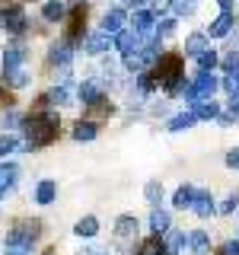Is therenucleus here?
I'll use <instances>...</instances> for the list:
<instances>
[{
  "label": "nucleus",
  "mask_w": 239,
  "mask_h": 255,
  "mask_svg": "<svg viewBox=\"0 0 239 255\" xmlns=\"http://www.w3.org/2000/svg\"><path fill=\"white\" fill-rule=\"evenodd\" d=\"M134 45H137V32H134V29H121V32H118V38H115V48L124 54V58L134 51Z\"/></svg>",
  "instance_id": "nucleus-12"
},
{
  "label": "nucleus",
  "mask_w": 239,
  "mask_h": 255,
  "mask_svg": "<svg viewBox=\"0 0 239 255\" xmlns=\"http://www.w3.org/2000/svg\"><path fill=\"white\" fill-rule=\"evenodd\" d=\"M86 255H102V252H96V249H93V252H86Z\"/></svg>",
  "instance_id": "nucleus-44"
},
{
  "label": "nucleus",
  "mask_w": 239,
  "mask_h": 255,
  "mask_svg": "<svg viewBox=\"0 0 239 255\" xmlns=\"http://www.w3.org/2000/svg\"><path fill=\"white\" fill-rule=\"evenodd\" d=\"M35 230H38V223H19V227H13L10 236H6V246H10V249H26V252H32Z\"/></svg>",
  "instance_id": "nucleus-3"
},
{
  "label": "nucleus",
  "mask_w": 239,
  "mask_h": 255,
  "mask_svg": "<svg viewBox=\"0 0 239 255\" xmlns=\"http://www.w3.org/2000/svg\"><path fill=\"white\" fill-rule=\"evenodd\" d=\"M143 195H147V201H150V204H156L159 198H163V185H159V182H150V185L143 188Z\"/></svg>",
  "instance_id": "nucleus-32"
},
{
  "label": "nucleus",
  "mask_w": 239,
  "mask_h": 255,
  "mask_svg": "<svg viewBox=\"0 0 239 255\" xmlns=\"http://www.w3.org/2000/svg\"><path fill=\"white\" fill-rule=\"evenodd\" d=\"M83 51H86V54H102V51H109V35H102V32H99V35H90V38L83 42Z\"/></svg>",
  "instance_id": "nucleus-16"
},
{
  "label": "nucleus",
  "mask_w": 239,
  "mask_h": 255,
  "mask_svg": "<svg viewBox=\"0 0 239 255\" xmlns=\"http://www.w3.org/2000/svg\"><path fill=\"white\" fill-rule=\"evenodd\" d=\"M115 233H118V243L124 246L127 239L137 233V220H134V217H118V220H115Z\"/></svg>",
  "instance_id": "nucleus-11"
},
{
  "label": "nucleus",
  "mask_w": 239,
  "mask_h": 255,
  "mask_svg": "<svg viewBox=\"0 0 239 255\" xmlns=\"http://www.w3.org/2000/svg\"><path fill=\"white\" fill-rule=\"evenodd\" d=\"M230 118H239V96L230 99Z\"/></svg>",
  "instance_id": "nucleus-40"
},
{
  "label": "nucleus",
  "mask_w": 239,
  "mask_h": 255,
  "mask_svg": "<svg viewBox=\"0 0 239 255\" xmlns=\"http://www.w3.org/2000/svg\"><path fill=\"white\" fill-rule=\"evenodd\" d=\"M191 198H195V188H191V185H182V188L172 195V201H175V207H188Z\"/></svg>",
  "instance_id": "nucleus-29"
},
{
  "label": "nucleus",
  "mask_w": 239,
  "mask_h": 255,
  "mask_svg": "<svg viewBox=\"0 0 239 255\" xmlns=\"http://www.w3.org/2000/svg\"><path fill=\"white\" fill-rule=\"evenodd\" d=\"M185 243L191 246V252L204 255V252H207V246H211V239H207L204 230H191V233H185Z\"/></svg>",
  "instance_id": "nucleus-14"
},
{
  "label": "nucleus",
  "mask_w": 239,
  "mask_h": 255,
  "mask_svg": "<svg viewBox=\"0 0 239 255\" xmlns=\"http://www.w3.org/2000/svg\"><path fill=\"white\" fill-rule=\"evenodd\" d=\"M54 134H58V115L54 112H35L32 118H26V150L51 143Z\"/></svg>",
  "instance_id": "nucleus-1"
},
{
  "label": "nucleus",
  "mask_w": 239,
  "mask_h": 255,
  "mask_svg": "<svg viewBox=\"0 0 239 255\" xmlns=\"http://www.w3.org/2000/svg\"><path fill=\"white\" fill-rule=\"evenodd\" d=\"M195 6H198V0H175V13H182V16L195 13Z\"/></svg>",
  "instance_id": "nucleus-34"
},
{
  "label": "nucleus",
  "mask_w": 239,
  "mask_h": 255,
  "mask_svg": "<svg viewBox=\"0 0 239 255\" xmlns=\"http://www.w3.org/2000/svg\"><path fill=\"white\" fill-rule=\"evenodd\" d=\"M191 115H195V118H217V115H220V106H217L214 99L195 102V109H191Z\"/></svg>",
  "instance_id": "nucleus-15"
},
{
  "label": "nucleus",
  "mask_w": 239,
  "mask_h": 255,
  "mask_svg": "<svg viewBox=\"0 0 239 255\" xmlns=\"http://www.w3.org/2000/svg\"><path fill=\"white\" fill-rule=\"evenodd\" d=\"M70 51H74V48H70V42H61V45L51 48L48 61H51V64H67V61H70Z\"/></svg>",
  "instance_id": "nucleus-23"
},
{
  "label": "nucleus",
  "mask_w": 239,
  "mask_h": 255,
  "mask_svg": "<svg viewBox=\"0 0 239 255\" xmlns=\"http://www.w3.org/2000/svg\"><path fill=\"white\" fill-rule=\"evenodd\" d=\"M153 22H156V16L150 10H137V13H134V32H137V35H140V32H150Z\"/></svg>",
  "instance_id": "nucleus-20"
},
{
  "label": "nucleus",
  "mask_w": 239,
  "mask_h": 255,
  "mask_svg": "<svg viewBox=\"0 0 239 255\" xmlns=\"http://www.w3.org/2000/svg\"><path fill=\"white\" fill-rule=\"evenodd\" d=\"M54 198H58V185H54L51 179H42V182H38V188H35V201L38 204H51Z\"/></svg>",
  "instance_id": "nucleus-13"
},
{
  "label": "nucleus",
  "mask_w": 239,
  "mask_h": 255,
  "mask_svg": "<svg viewBox=\"0 0 239 255\" xmlns=\"http://www.w3.org/2000/svg\"><path fill=\"white\" fill-rule=\"evenodd\" d=\"M3 26H6V32H16V35H19V32L26 29V13H22L19 6L6 10V13H3Z\"/></svg>",
  "instance_id": "nucleus-9"
},
{
  "label": "nucleus",
  "mask_w": 239,
  "mask_h": 255,
  "mask_svg": "<svg viewBox=\"0 0 239 255\" xmlns=\"http://www.w3.org/2000/svg\"><path fill=\"white\" fill-rule=\"evenodd\" d=\"M67 3H74V6H80V3H83V0H67Z\"/></svg>",
  "instance_id": "nucleus-43"
},
{
  "label": "nucleus",
  "mask_w": 239,
  "mask_h": 255,
  "mask_svg": "<svg viewBox=\"0 0 239 255\" xmlns=\"http://www.w3.org/2000/svg\"><path fill=\"white\" fill-rule=\"evenodd\" d=\"M217 86H220V80L214 77V74H198V77H195V83H188L185 99H188V102H204V99H214Z\"/></svg>",
  "instance_id": "nucleus-2"
},
{
  "label": "nucleus",
  "mask_w": 239,
  "mask_h": 255,
  "mask_svg": "<svg viewBox=\"0 0 239 255\" xmlns=\"http://www.w3.org/2000/svg\"><path fill=\"white\" fill-rule=\"evenodd\" d=\"M220 86L230 93V99H236V96H239V74H227L220 80Z\"/></svg>",
  "instance_id": "nucleus-31"
},
{
  "label": "nucleus",
  "mask_w": 239,
  "mask_h": 255,
  "mask_svg": "<svg viewBox=\"0 0 239 255\" xmlns=\"http://www.w3.org/2000/svg\"><path fill=\"white\" fill-rule=\"evenodd\" d=\"M153 86H156V77H153V74H140V90H143V93L153 90Z\"/></svg>",
  "instance_id": "nucleus-37"
},
{
  "label": "nucleus",
  "mask_w": 239,
  "mask_h": 255,
  "mask_svg": "<svg viewBox=\"0 0 239 255\" xmlns=\"http://www.w3.org/2000/svg\"><path fill=\"white\" fill-rule=\"evenodd\" d=\"M172 29H175V22H172V19H163V22L156 26V32H159V35H169Z\"/></svg>",
  "instance_id": "nucleus-39"
},
{
  "label": "nucleus",
  "mask_w": 239,
  "mask_h": 255,
  "mask_svg": "<svg viewBox=\"0 0 239 255\" xmlns=\"http://www.w3.org/2000/svg\"><path fill=\"white\" fill-rule=\"evenodd\" d=\"M26 80H29V74H26L22 67L6 70V74H3V83H10V86H26Z\"/></svg>",
  "instance_id": "nucleus-28"
},
{
  "label": "nucleus",
  "mask_w": 239,
  "mask_h": 255,
  "mask_svg": "<svg viewBox=\"0 0 239 255\" xmlns=\"http://www.w3.org/2000/svg\"><path fill=\"white\" fill-rule=\"evenodd\" d=\"M220 255H239V239H227L220 246Z\"/></svg>",
  "instance_id": "nucleus-36"
},
{
  "label": "nucleus",
  "mask_w": 239,
  "mask_h": 255,
  "mask_svg": "<svg viewBox=\"0 0 239 255\" xmlns=\"http://www.w3.org/2000/svg\"><path fill=\"white\" fill-rule=\"evenodd\" d=\"M80 99L90 102V106H93L96 99H102V96H99V86H96V80H83V86H80Z\"/></svg>",
  "instance_id": "nucleus-25"
},
{
  "label": "nucleus",
  "mask_w": 239,
  "mask_h": 255,
  "mask_svg": "<svg viewBox=\"0 0 239 255\" xmlns=\"http://www.w3.org/2000/svg\"><path fill=\"white\" fill-rule=\"evenodd\" d=\"M230 29H233V13L223 10L217 19L207 26V35H211V38H227V35H230Z\"/></svg>",
  "instance_id": "nucleus-5"
},
{
  "label": "nucleus",
  "mask_w": 239,
  "mask_h": 255,
  "mask_svg": "<svg viewBox=\"0 0 239 255\" xmlns=\"http://www.w3.org/2000/svg\"><path fill=\"white\" fill-rule=\"evenodd\" d=\"M16 179H19V169H16V163H3V166H0V198H3L6 191L16 185Z\"/></svg>",
  "instance_id": "nucleus-8"
},
{
  "label": "nucleus",
  "mask_w": 239,
  "mask_h": 255,
  "mask_svg": "<svg viewBox=\"0 0 239 255\" xmlns=\"http://www.w3.org/2000/svg\"><path fill=\"white\" fill-rule=\"evenodd\" d=\"M137 255H166V243H163V236H150V239H143V246L137 249Z\"/></svg>",
  "instance_id": "nucleus-17"
},
{
  "label": "nucleus",
  "mask_w": 239,
  "mask_h": 255,
  "mask_svg": "<svg viewBox=\"0 0 239 255\" xmlns=\"http://www.w3.org/2000/svg\"><path fill=\"white\" fill-rule=\"evenodd\" d=\"M74 233H77L80 239H90V236H96V233H99V220H96L93 214H86V217H80V220H77Z\"/></svg>",
  "instance_id": "nucleus-10"
},
{
  "label": "nucleus",
  "mask_w": 239,
  "mask_h": 255,
  "mask_svg": "<svg viewBox=\"0 0 239 255\" xmlns=\"http://www.w3.org/2000/svg\"><path fill=\"white\" fill-rule=\"evenodd\" d=\"M16 67H22V48H10L3 54V74L6 70H16Z\"/></svg>",
  "instance_id": "nucleus-26"
},
{
  "label": "nucleus",
  "mask_w": 239,
  "mask_h": 255,
  "mask_svg": "<svg viewBox=\"0 0 239 255\" xmlns=\"http://www.w3.org/2000/svg\"><path fill=\"white\" fill-rule=\"evenodd\" d=\"M13 150H16V137H10V134H6V137H0V156L13 153Z\"/></svg>",
  "instance_id": "nucleus-35"
},
{
  "label": "nucleus",
  "mask_w": 239,
  "mask_h": 255,
  "mask_svg": "<svg viewBox=\"0 0 239 255\" xmlns=\"http://www.w3.org/2000/svg\"><path fill=\"white\" fill-rule=\"evenodd\" d=\"M220 64H223V70H227V74H239V51H227L220 58Z\"/></svg>",
  "instance_id": "nucleus-30"
},
{
  "label": "nucleus",
  "mask_w": 239,
  "mask_h": 255,
  "mask_svg": "<svg viewBox=\"0 0 239 255\" xmlns=\"http://www.w3.org/2000/svg\"><path fill=\"white\" fill-rule=\"evenodd\" d=\"M74 137L77 140H93L96 137V125L93 122H77L74 125Z\"/></svg>",
  "instance_id": "nucleus-27"
},
{
  "label": "nucleus",
  "mask_w": 239,
  "mask_h": 255,
  "mask_svg": "<svg viewBox=\"0 0 239 255\" xmlns=\"http://www.w3.org/2000/svg\"><path fill=\"white\" fill-rule=\"evenodd\" d=\"M156 58H159V48L150 45V48H140V51H131V54L124 58V64H127L131 70H143L147 64H153Z\"/></svg>",
  "instance_id": "nucleus-4"
},
{
  "label": "nucleus",
  "mask_w": 239,
  "mask_h": 255,
  "mask_svg": "<svg viewBox=\"0 0 239 255\" xmlns=\"http://www.w3.org/2000/svg\"><path fill=\"white\" fill-rule=\"evenodd\" d=\"M198 118L191 115V112H182V115H172L169 118V125H166V131H188L191 125H195Z\"/></svg>",
  "instance_id": "nucleus-19"
},
{
  "label": "nucleus",
  "mask_w": 239,
  "mask_h": 255,
  "mask_svg": "<svg viewBox=\"0 0 239 255\" xmlns=\"http://www.w3.org/2000/svg\"><path fill=\"white\" fill-rule=\"evenodd\" d=\"M236 207H239V198H236V195H227V198H223V204L217 207V211H220V214H233Z\"/></svg>",
  "instance_id": "nucleus-33"
},
{
  "label": "nucleus",
  "mask_w": 239,
  "mask_h": 255,
  "mask_svg": "<svg viewBox=\"0 0 239 255\" xmlns=\"http://www.w3.org/2000/svg\"><path fill=\"white\" fill-rule=\"evenodd\" d=\"M220 6H223V10H230V0H220Z\"/></svg>",
  "instance_id": "nucleus-42"
},
{
  "label": "nucleus",
  "mask_w": 239,
  "mask_h": 255,
  "mask_svg": "<svg viewBox=\"0 0 239 255\" xmlns=\"http://www.w3.org/2000/svg\"><path fill=\"white\" fill-rule=\"evenodd\" d=\"M207 51V35H201V32H195V35H188L185 38V54H204Z\"/></svg>",
  "instance_id": "nucleus-18"
},
{
  "label": "nucleus",
  "mask_w": 239,
  "mask_h": 255,
  "mask_svg": "<svg viewBox=\"0 0 239 255\" xmlns=\"http://www.w3.org/2000/svg\"><path fill=\"white\" fill-rule=\"evenodd\" d=\"M150 230H153L156 236H163L166 230H169V214H166V211H159V207H156V211L150 214Z\"/></svg>",
  "instance_id": "nucleus-21"
},
{
  "label": "nucleus",
  "mask_w": 239,
  "mask_h": 255,
  "mask_svg": "<svg viewBox=\"0 0 239 255\" xmlns=\"http://www.w3.org/2000/svg\"><path fill=\"white\" fill-rule=\"evenodd\" d=\"M217 64H220V58H217V51H211V48H207L204 54H198V67H201V74H211Z\"/></svg>",
  "instance_id": "nucleus-24"
},
{
  "label": "nucleus",
  "mask_w": 239,
  "mask_h": 255,
  "mask_svg": "<svg viewBox=\"0 0 239 255\" xmlns=\"http://www.w3.org/2000/svg\"><path fill=\"white\" fill-rule=\"evenodd\" d=\"M3 255H29V252H26V249H10V246H6V252H3Z\"/></svg>",
  "instance_id": "nucleus-41"
},
{
  "label": "nucleus",
  "mask_w": 239,
  "mask_h": 255,
  "mask_svg": "<svg viewBox=\"0 0 239 255\" xmlns=\"http://www.w3.org/2000/svg\"><path fill=\"white\" fill-rule=\"evenodd\" d=\"M227 166H230V169H239V147H233L227 153Z\"/></svg>",
  "instance_id": "nucleus-38"
},
{
  "label": "nucleus",
  "mask_w": 239,
  "mask_h": 255,
  "mask_svg": "<svg viewBox=\"0 0 239 255\" xmlns=\"http://www.w3.org/2000/svg\"><path fill=\"white\" fill-rule=\"evenodd\" d=\"M124 29V10H109L102 16V35H118Z\"/></svg>",
  "instance_id": "nucleus-6"
},
{
  "label": "nucleus",
  "mask_w": 239,
  "mask_h": 255,
  "mask_svg": "<svg viewBox=\"0 0 239 255\" xmlns=\"http://www.w3.org/2000/svg\"><path fill=\"white\" fill-rule=\"evenodd\" d=\"M64 13H67V6H64L61 0H48V3L42 6V16H45V19H51V22L64 19Z\"/></svg>",
  "instance_id": "nucleus-22"
},
{
  "label": "nucleus",
  "mask_w": 239,
  "mask_h": 255,
  "mask_svg": "<svg viewBox=\"0 0 239 255\" xmlns=\"http://www.w3.org/2000/svg\"><path fill=\"white\" fill-rule=\"evenodd\" d=\"M188 207L198 214V217H211V214H214V198L207 195V191H195V198H191Z\"/></svg>",
  "instance_id": "nucleus-7"
}]
</instances>
